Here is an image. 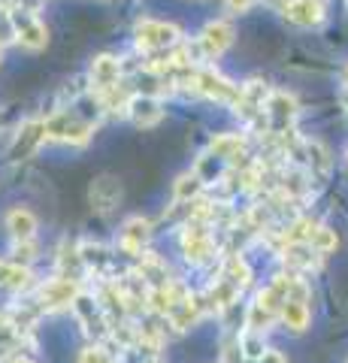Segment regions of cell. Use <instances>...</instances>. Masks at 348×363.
<instances>
[{
  "instance_id": "2e32d148",
  "label": "cell",
  "mask_w": 348,
  "mask_h": 363,
  "mask_svg": "<svg viewBox=\"0 0 348 363\" xmlns=\"http://www.w3.org/2000/svg\"><path fill=\"white\" fill-rule=\"evenodd\" d=\"M218 279H224V281H230L237 291H242L245 285L252 281V267L245 264V257H240V255H233V257H228L224 260V267H221V276Z\"/></svg>"
},
{
  "instance_id": "30bf717a",
  "label": "cell",
  "mask_w": 348,
  "mask_h": 363,
  "mask_svg": "<svg viewBox=\"0 0 348 363\" xmlns=\"http://www.w3.org/2000/svg\"><path fill=\"white\" fill-rule=\"evenodd\" d=\"M128 109H130V118L140 124V128H152L155 121H161L164 109H161V100L155 94H137L128 100Z\"/></svg>"
},
{
  "instance_id": "9c48e42d",
  "label": "cell",
  "mask_w": 348,
  "mask_h": 363,
  "mask_svg": "<svg viewBox=\"0 0 348 363\" xmlns=\"http://www.w3.org/2000/svg\"><path fill=\"white\" fill-rule=\"evenodd\" d=\"M118 200H121V182L116 176H100V179H94V185H91V203H94L97 212L116 209Z\"/></svg>"
},
{
  "instance_id": "d6986e66",
  "label": "cell",
  "mask_w": 348,
  "mask_h": 363,
  "mask_svg": "<svg viewBox=\"0 0 348 363\" xmlns=\"http://www.w3.org/2000/svg\"><path fill=\"white\" fill-rule=\"evenodd\" d=\"M28 285V269L21 264H0V288L21 291Z\"/></svg>"
},
{
  "instance_id": "7402d4cb",
  "label": "cell",
  "mask_w": 348,
  "mask_h": 363,
  "mask_svg": "<svg viewBox=\"0 0 348 363\" xmlns=\"http://www.w3.org/2000/svg\"><path fill=\"white\" fill-rule=\"evenodd\" d=\"M240 348H242V357H249V360H261L269 351L264 345V333H254V330H245L240 336Z\"/></svg>"
},
{
  "instance_id": "277c9868",
  "label": "cell",
  "mask_w": 348,
  "mask_h": 363,
  "mask_svg": "<svg viewBox=\"0 0 348 363\" xmlns=\"http://www.w3.org/2000/svg\"><path fill=\"white\" fill-rule=\"evenodd\" d=\"M13 16V28H16V37L21 45H28V49H43V45L49 43V30L46 25L33 16V13H25V9H16Z\"/></svg>"
},
{
  "instance_id": "ac0fdd59",
  "label": "cell",
  "mask_w": 348,
  "mask_h": 363,
  "mask_svg": "<svg viewBox=\"0 0 348 363\" xmlns=\"http://www.w3.org/2000/svg\"><path fill=\"white\" fill-rule=\"evenodd\" d=\"M43 136H46V121H33V124H28L25 130L18 133V140H16V145H13V155L18 157V155H28L33 145H37Z\"/></svg>"
},
{
  "instance_id": "3957f363",
  "label": "cell",
  "mask_w": 348,
  "mask_h": 363,
  "mask_svg": "<svg viewBox=\"0 0 348 363\" xmlns=\"http://www.w3.org/2000/svg\"><path fill=\"white\" fill-rule=\"evenodd\" d=\"M194 91H200V94H206V97H212V100H224V104H233L237 106V100H240V88L233 85V82H228L221 73H215V70H197L194 73Z\"/></svg>"
},
{
  "instance_id": "9a60e30c",
  "label": "cell",
  "mask_w": 348,
  "mask_h": 363,
  "mask_svg": "<svg viewBox=\"0 0 348 363\" xmlns=\"http://www.w3.org/2000/svg\"><path fill=\"white\" fill-rule=\"evenodd\" d=\"M285 267L288 269H312L318 264V252L312 248L309 242H291V245H285Z\"/></svg>"
},
{
  "instance_id": "4316f807",
  "label": "cell",
  "mask_w": 348,
  "mask_h": 363,
  "mask_svg": "<svg viewBox=\"0 0 348 363\" xmlns=\"http://www.w3.org/2000/svg\"><path fill=\"white\" fill-rule=\"evenodd\" d=\"M142 363H161L158 357H149V360H142Z\"/></svg>"
},
{
  "instance_id": "ffe728a7",
  "label": "cell",
  "mask_w": 348,
  "mask_h": 363,
  "mask_svg": "<svg viewBox=\"0 0 348 363\" xmlns=\"http://www.w3.org/2000/svg\"><path fill=\"white\" fill-rule=\"evenodd\" d=\"M203 185H206V182L200 179L197 173L194 176H182V179L176 182V188H173V197L179 203H191V200H197V194L203 191Z\"/></svg>"
},
{
  "instance_id": "e0dca14e",
  "label": "cell",
  "mask_w": 348,
  "mask_h": 363,
  "mask_svg": "<svg viewBox=\"0 0 348 363\" xmlns=\"http://www.w3.org/2000/svg\"><path fill=\"white\" fill-rule=\"evenodd\" d=\"M209 152L215 157H221V161H233V157H240V152H242V136L240 133H221L212 140Z\"/></svg>"
},
{
  "instance_id": "8992f818",
  "label": "cell",
  "mask_w": 348,
  "mask_h": 363,
  "mask_svg": "<svg viewBox=\"0 0 348 363\" xmlns=\"http://www.w3.org/2000/svg\"><path fill=\"white\" fill-rule=\"evenodd\" d=\"M40 300H43V306H49V309H61V306H76L79 291H76L73 279H52L40 288Z\"/></svg>"
},
{
  "instance_id": "5b68a950",
  "label": "cell",
  "mask_w": 348,
  "mask_h": 363,
  "mask_svg": "<svg viewBox=\"0 0 348 363\" xmlns=\"http://www.w3.org/2000/svg\"><path fill=\"white\" fill-rule=\"evenodd\" d=\"M182 248H185V257L191 260V264H203V260H209L212 252H215L209 230L200 221H194V224L188 227V233H185V240H182Z\"/></svg>"
},
{
  "instance_id": "8fae6325",
  "label": "cell",
  "mask_w": 348,
  "mask_h": 363,
  "mask_svg": "<svg viewBox=\"0 0 348 363\" xmlns=\"http://www.w3.org/2000/svg\"><path fill=\"white\" fill-rule=\"evenodd\" d=\"M118 76H121V64L112 58V55H100L91 64V79H94V88L100 94H109L112 88H118Z\"/></svg>"
},
{
  "instance_id": "cb8c5ba5",
  "label": "cell",
  "mask_w": 348,
  "mask_h": 363,
  "mask_svg": "<svg viewBox=\"0 0 348 363\" xmlns=\"http://www.w3.org/2000/svg\"><path fill=\"white\" fill-rule=\"evenodd\" d=\"M82 363H118V360L112 357L106 348H100V345H91V348H85V354H82Z\"/></svg>"
},
{
  "instance_id": "44dd1931",
  "label": "cell",
  "mask_w": 348,
  "mask_h": 363,
  "mask_svg": "<svg viewBox=\"0 0 348 363\" xmlns=\"http://www.w3.org/2000/svg\"><path fill=\"white\" fill-rule=\"evenodd\" d=\"M303 149H306L309 155V169L315 176H327L330 173V157L327 152H324V145L321 143H303Z\"/></svg>"
},
{
  "instance_id": "603a6c76",
  "label": "cell",
  "mask_w": 348,
  "mask_h": 363,
  "mask_svg": "<svg viewBox=\"0 0 348 363\" xmlns=\"http://www.w3.org/2000/svg\"><path fill=\"white\" fill-rule=\"evenodd\" d=\"M312 248H315L318 255H330L336 248V230H330V227H318L315 236H312Z\"/></svg>"
},
{
  "instance_id": "4fadbf2b",
  "label": "cell",
  "mask_w": 348,
  "mask_h": 363,
  "mask_svg": "<svg viewBox=\"0 0 348 363\" xmlns=\"http://www.w3.org/2000/svg\"><path fill=\"white\" fill-rule=\"evenodd\" d=\"M279 318H282V324L288 327V330L294 333H303L309 324V300H297V297H288L282 312H279Z\"/></svg>"
},
{
  "instance_id": "ba28073f",
  "label": "cell",
  "mask_w": 348,
  "mask_h": 363,
  "mask_svg": "<svg viewBox=\"0 0 348 363\" xmlns=\"http://www.w3.org/2000/svg\"><path fill=\"white\" fill-rule=\"evenodd\" d=\"M285 16H288V21H294V25H300V28L321 25L324 4H321V0H288V4H285Z\"/></svg>"
},
{
  "instance_id": "52a82bcc",
  "label": "cell",
  "mask_w": 348,
  "mask_h": 363,
  "mask_svg": "<svg viewBox=\"0 0 348 363\" xmlns=\"http://www.w3.org/2000/svg\"><path fill=\"white\" fill-rule=\"evenodd\" d=\"M197 43H200V52H203L206 58H215V55H221L233 43V28L224 25V21H212V25L203 28Z\"/></svg>"
},
{
  "instance_id": "7c38bea8",
  "label": "cell",
  "mask_w": 348,
  "mask_h": 363,
  "mask_svg": "<svg viewBox=\"0 0 348 363\" xmlns=\"http://www.w3.org/2000/svg\"><path fill=\"white\" fill-rule=\"evenodd\" d=\"M6 230L16 242H30L33 233H37V218H33L30 209H9L6 215Z\"/></svg>"
},
{
  "instance_id": "6da1fadb",
  "label": "cell",
  "mask_w": 348,
  "mask_h": 363,
  "mask_svg": "<svg viewBox=\"0 0 348 363\" xmlns=\"http://www.w3.org/2000/svg\"><path fill=\"white\" fill-rule=\"evenodd\" d=\"M264 116H266V133H288V128L294 124L297 118V100L285 94V91H273L264 106Z\"/></svg>"
},
{
  "instance_id": "7a4b0ae2",
  "label": "cell",
  "mask_w": 348,
  "mask_h": 363,
  "mask_svg": "<svg viewBox=\"0 0 348 363\" xmlns=\"http://www.w3.org/2000/svg\"><path fill=\"white\" fill-rule=\"evenodd\" d=\"M179 43V28L167 25V21H155V18H142L137 25V45L142 52H161L170 49Z\"/></svg>"
},
{
  "instance_id": "d4e9b609",
  "label": "cell",
  "mask_w": 348,
  "mask_h": 363,
  "mask_svg": "<svg viewBox=\"0 0 348 363\" xmlns=\"http://www.w3.org/2000/svg\"><path fill=\"white\" fill-rule=\"evenodd\" d=\"M261 363H288V360H285L282 354H279V351H273V348H269V351H266V354L261 357Z\"/></svg>"
},
{
  "instance_id": "484cf974",
  "label": "cell",
  "mask_w": 348,
  "mask_h": 363,
  "mask_svg": "<svg viewBox=\"0 0 348 363\" xmlns=\"http://www.w3.org/2000/svg\"><path fill=\"white\" fill-rule=\"evenodd\" d=\"M339 104L348 109V82H345V85H342V91H339Z\"/></svg>"
},
{
  "instance_id": "5bb4252c",
  "label": "cell",
  "mask_w": 348,
  "mask_h": 363,
  "mask_svg": "<svg viewBox=\"0 0 348 363\" xmlns=\"http://www.w3.org/2000/svg\"><path fill=\"white\" fill-rule=\"evenodd\" d=\"M149 221L145 218H130L125 227H121V248L130 255H140L142 245L149 242Z\"/></svg>"
}]
</instances>
